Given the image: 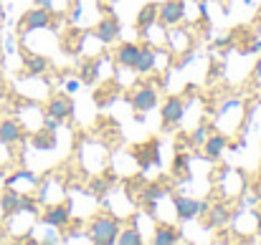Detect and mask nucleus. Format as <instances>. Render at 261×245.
<instances>
[{
	"label": "nucleus",
	"instance_id": "c756f323",
	"mask_svg": "<svg viewBox=\"0 0 261 245\" xmlns=\"http://www.w3.org/2000/svg\"><path fill=\"white\" fill-rule=\"evenodd\" d=\"M82 88V79H76V81H66V91L69 94H76Z\"/></svg>",
	"mask_w": 261,
	"mask_h": 245
},
{
	"label": "nucleus",
	"instance_id": "423d86ee",
	"mask_svg": "<svg viewBox=\"0 0 261 245\" xmlns=\"http://www.w3.org/2000/svg\"><path fill=\"white\" fill-rule=\"evenodd\" d=\"M185 8H188L185 0H165V3H160V8H158V20H160L163 25L173 28V25L185 20V15H188Z\"/></svg>",
	"mask_w": 261,
	"mask_h": 245
},
{
	"label": "nucleus",
	"instance_id": "4468645a",
	"mask_svg": "<svg viewBox=\"0 0 261 245\" xmlns=\"http://www.w3.org/2000/svg\"><path fill=\"white\" fill-rule=\"evenodd\" d=\"M180 240H182V230L170 225V223H160L152 230V243L155 245H173V243H180Z\"/></svg>",
	"mask_w": 261,
	"mask_h": 245
},
{
	"label": "nucleus",
	"instance_id": "b1692460",
	"mask_svg": "<svg viewBox=\"0 0 261 245\" xmlns=\"http://www.w3.org/2000/svg\"><path fill=\"white\" fill-rule=\"evenodd\" d=\"M99 69H101V64L96 61V58H91V61H87L84 66H82V83H96V79H99Z\"/></svg>",
	"mask_w": 261,
	"mask_h": 245
},
{
	"label": "nucleus",
	"instance_id": "f8f14e48",
	"mask_svg": "<svg viewBox=\"0 0 261 245\" xmlns=\"http://www.w3.org/2000/svg\"><path fill=\"white\" fill-rule=\"evenodd\" d=\"M226 149H228V137H226L223 132H213V134H208V139L203 142V152H205V160H211V162L221 160Z\"/></svg>",
	"mask_w": 261,
	"mask_h": 245
},
{
	"label": "nucleus",
	"instance_id": "a211bd4d",
	"mask_svg": "<svg viewBox=\"0 0 261 245\" xmlns=\"http://www.w3.org/2000/svg\"><path fill=\"white\" fill-rule=\"evenodd\" d=\"M158 3H145L142 5V10L137 13V18H135V28H140V30H150V28H155V23H158Z\"/></svg>",
	"mask_w": 261,
	"mask_h": 245
},
{
	"label": "nucleus",
	"instance_id": "ddd939ff",
	"mask_svg": "<svg viewBox=\"0 0 261 245\" xmlns=\"http://www.w3.org/2000/svg\"><path fill=\"white\" fill-rule=\"evenodd\" d=\"M155 66H158V53H155V48H152V46H140V56H137L132 71H135L137 76H147L150 71H155Z\"/></svg>",
	"mask_w": 261,
	"mask_h": 245
},
{
	"label": "nucleus",
	"instance_id": "473e14b6",
	"mask_svg": "<svg viewBox=\"0 0 261 245\" xmlns=\"http://www.w3.org/2000/svg\"><path fill=\"white\" fill-rule=\"evenodd\" d=\"M256 74H259V76H261V61H259V64H256Z\"/></svg>",
	"mask_w": 261,
	"mask_h": 245
},
{
	"label": "nucleus",
	"instance_id": "6ab92c4d",
	"mask_svg": "<svg viewBox=\"0 0 261 245\" xmlns=\"http://www.w3.org/2000/svg\"><path fill=\"white\" fill-rule=\"evenodd\" d=\"M137 56H140V46L137 43H122L117 48V53H114V64L122 66V69H132Z\"/></svg>",
	"mask_w": 261,
	"mask_h": 245
},
{
	"label": "nucleus",
	"instance_id": "1a4fd4ad",
	"mask_svg": "<svg viewBox=\"0 0 261 245\" xmlns=\"http://www.w3.org/2000/svg\"><path fill=\"white\" fill-rule=\"evenodd\" d=\"M135 160L140 162V169L142 172H147L150 167H160V144L155 142V139H150L147 144H140L137 149H135Z\"/></svg>",
	"mask_w": 261,
	"mask_h": 245
},
{
	"label": "nucleus",
	"instance_id": "20e7f679",
	"mask_svg": "<svg viewBox=\"0 0 261 245\" xmlns=\"http://www.w3.org/2000/svg\"><path fill=\"white\" fill-rule=\"evenodd\" d=\"M71 202H56V205H48L43 212H41V223L46 228H56V230H64L69 223H71Z\"/></svg>",
	"mask_w": 261,
	"mask_h": 245
},
{
	"label": "nucleus",
	"instance_id": "7ed1b4c3",
	"mask_svg": "<svg viewBox=\"0 0 261 245\" xmlns=\"http://www.w3.org/2000/svg\"><path fill=\"white\" fill-rule=\"evenodd\" d=\"M48 25H51V8L33 5V8L25 10L23 18L18 20V33H20V36H28V33H36V30H46Z\"/></svg>",
	"mask_w": 261,
	"mask_h": 245
},
{
	"label": "nucleus",
	"instance_id": "a878e982",
	"mask_svg": "<svg viewBox=\"0 0 261 245\" xmlns=\"http://www.w3.org/2000/svg\"><path fill=\"white\" fill-rule=\"evenodd\" d=\"M193 61H195V53H193L190 48H185V51H182V58L175 64V71H182V69H185V66H190Z\"/></svg>",
	"mask_w": 261,
	"mask_h": 245
},
{
	"label": "nucleus",
	"instance_id": "c9c22d12",
	"mask_svg": "<svg viewBox=\"0 0 261 245\" xmlns=\"http://www.w3.org/2000/svg\"><path fill=\"white\" fill-rule=\"evenodd\" d=\"M0 25H3V18H0Z\"/></svg>",
	"mask_w": 261,
	"mask_h": 245
},
{
	"label": "nucleus",
	"instance_id": "2f4dec72",
	"mask_svg": "<svg viewBox=\"0 0 261 245\" xmlns=\"http://www.w3.org/2000/svg\"><path fill=\"white\" fill-rule=\"evenodd\" d=\"M5 48H8V53H13V51H15V48H13V38H10V36H8V41H5Z\"/></svg>",
	"mask_w": 261,
	"mask_h": 245
},
{
	"label": "nucleus",
	"instance_id": "f3484780",
	"mask_svg": "<svg viewBox=\"0 0 261 245\" xmlns=\"http://www.w3.org/2000/svg\"><path fill=\"white\" fill-rule=\"evenodd\" d=\"M23 71L25 76H43L48 71V58L41 53H25L23 56Z\"/></svg>",
	"mask_w": 261,
	"mask_h": 245
},
{
	"label": "nucleus",
	"instance_id": "c85d7f7f",
	"mask_svg": "<svg viewBox=\"0 0 261 245\" xmlns=\"http://www.w3.org/2000/svg\"><path fill=\"white\" fill-rule=\"evenodd\" d=\"M59 240H61V238L56 235V228H48V235L41 238V243H59Z\"/></svg>",
	"mask_w": 261,
	"mask_h": 245
},
{
	"label": "nucleus",
	"instance_id": "f704fd0d",
	"mask_svg": "<svg viewBox=\"0 0 261 245\" xmlns=\"http://www.w3.org/2000/svg\"><path fill=\"white\" fill-rule=\"evenodd\" d=\"M0 240H3V228H0Z\"/></svg>",
	"mask_w": 261,
	"mask_h": 245
},
{
	"label": "nucleus",
	"instance_id": "f257e3e1",
	"mask_svg": "<svg viewBox=\"0 0 261 245\" xmlns=\"http://www.w3.org/2000/svg\"><path fill=\"white\" fill-rule=\"evenodd\" d=\"M119 230H122V223L117 218H112V215H96V218L89 220L87 238H89V243H94V245H117Z\"/></svg>",
	"mask_w": 261,
	"mask_h": 245
},
{
	"label": "nucleus",
	"instance_id": "aec40b11",
	"mask_svg": "<svg viewBox=\"0 0 261 245\" xmlns=\"http://www.w3.org/2000/svg\"><path fill=\"white\" fill-rule=\"evenodd\" d=\"M168 192H170V190H165L163 185H150V187H145V190L140 192V202L152 212V210L158 207V202L168 197Z\"/></svg>",
	"mask_w": 261,
	"mask_h": 245
},
{
	"label": "nucleus",
	"instance_id": "0eeeda50",
	"mask_svg": "<svg viewBox=\"0 0 261 245\" xmlns=\"http://www.w3.org/2000/svg\"><path fill=\"white\" fill-rule=\"evenodd\" d=\"M185 116V99L182 96H168L165 104H163V111H160V119H163V127L170 129L175 124H180Z\"/></svg>",
	"mask_w": 261,
	"mask_h": 245
},
{
	"label": "nucleus",
	"instance_id": "72a5a7b5",
	"mask_svg": "<svg viewBox=\"0 0 261 245\" xmlns=\"http://www.w3.org/2000/svg\"><path fill=\"white\" fill-rule=\"evenodd\" d=\"M244 3H246V5H251V3H254V0H244Z\"/></svg>",
	"mask_w": 261,
	"mask_h": 245
},
{
	"label": "nucleus",
	"instance_id": "2eb2a0df",
	"mask_svg": "<svg viewBox=\"0 0 261 245\" xmlns=\"http://www.w3.org/2000/svg\"><path fill=\"white\" fill-rule=\"evenodd\" d=\"M31 144H33V149H36V152H51V149H56L59 139H56V132H51V129L41 127L38 132H33V134H31Z\"/></svg>",
	"mask_w": 261,
	"mask_h": 245
},
{
	"label": "nucleus",
	"instance_id": "412c9836",
	"mask_svg": "<svg viewBox=\"0 0 261 245\" xmlns=\"http://www.w3.org/2000/svg\"><path fill=\"white\" fill-rule=\"evenodd\" d=\"M112 182H114V177L109 174V177H94L91 182H89V195L91 197H96L99 202H104V197L109 195V187H112Z\"/></svg>",
	"mask_w": 261,
	"mask_h": 245
},
{
	"label": "nucleus",
	"instance_id": "9b49d317",
	"mask_svg": "<svg viewBox=\"0 0 261 245\" xmlns=\"http://www.w3.org/2000/svg\"><path fill=\"white\" fill-rule=\"evenodd\" d=\"M46 114L56 116L59 121L69 119V116L74 114V101H71V96H66V94H56V96H51L48 104H46Z\"/></svg>",
	"mask_w": 261,
	"mask_h": 245
},
{
	"label": "nucleus",
	"instance_id": "bb28decb",
	"mask_svg": "<svg viewBox=\"0 0 261 245\" xmlns=\"http://www.w3.org/2000/svg\"><path fill=\"white\" fill-rule=\"evenodd\" d=\"M190 139H193V144H203L205 139H208V127H198V129H193V134H190Z\"/></svg>",
	"mask_w": 261,
	"mask_h": 245
},
{
	"label": "nucleus",
	"instance_id": "dca6fc26",
	"mask_svg": "<svg viewBox=\"0 0 261 245\" xmlns=\"http://www.w3.org/2000/svg\"><path fill=\"white\" fill-rule=\"evenodd\" d=\"M20 195H23V192L13 190L10 185L3 190V195H0V210H3V218H13V215H18V210H20Z\"/></svg>",
	"mask_w": 261,
	"mask_h": 245
},
{
	"label": "nucleus",
	"instance_id": "cd10ccee",
	"mask_svg": "<svg viewBox=\"0 0 261 245\" xmlns=\"http://www.w3.org/2000/svg\"><path fill=\"white\" fill-rule=\"evenodd\" d=\"M43 127L51 129V132H56V129L61 127V121H59L56 116H51V114H43Z\"/></svg>",
	"mask_w": 261,
	"mask_h": 245
},
{
	"label": "nucleus",
	"instance_id": "39448f33",
	"mask_svg": "<svg viewBox=\"0 0 261 245\" xmlns=\"http://www.w3.org/2000/svg\"><path fill=\"white\" fill-rule=\"evenodd\" d=\"M129 104L137 114H147L158 106V88L152 83H140L132 88V96H129Z\"/></svg>",
	"mask_w": 261,
	"mask_h": 245
},
{
	"label": "nucleus",
	"instance_id": "393cba45",
	"mask_svg": "<svg viewBox=\"0 0 261 245\" xmlns=\"http://www.w3.org/2000/svg\"><path fill=\"white\" fill-rule=\"evenodd\" d=\"M188 164H190V155H185V152H177L173 160V172L175 177L177 174H182L185 179H190V169H188Z\"/></svg>",
	"mask_w": 261,
	"mask_h": 245
},
{
	"label": "nucleus",
	"instance_id": "6e6552de",
	"mask_svg": "<svg viewBox=\"0 0 261 245\" xmlns=\"http://www.w3.org/2000/svg\"><path fill=\"white\" fill-rule=\"evenodd\" d=\"M119 33H122V23H119V18H114V15H104V18L96 23V28H94V38H96L99 43H104V46L114 43V41L119 38Z\"/></svg>",
	"mask_w": 261,
	"mask_h": 245
},
{
	"label": "nucleus",
	"instance_id": "5701e85b",
	"mask_svg": "<svg viewBox=\"0 0 261 245\" xmlns=\"http://www.w3.org/2000/svg\"><path fill=\"white\" fill-rule=\"evenodd\" d=\"M142 240H145V238H142V233H140V225H135V223H132V228H122V230H119V238H117L119 245H140Z\"/></svg>",
	"mask_w": 261,
	"mask_h": 245
},
{
	"label": "nucleus",
	"instance_id": "9d476101",
	"mask_svg": "<svg viewBox=\"0 0 261 245\" xmlns=\"http://www.w3.org/2000/svg\"><path fill=\"white\" fill-rule=\"evenodd\" d=\"M23 139H25V132H23L20 121H15V119H0V144L15 147Z\"/></svg>",
	"mask_w": 261,
	"mask_h": 245
},
{
	"label": "nucleus",
	"instance_id": "4be33fe9",
	"mask_svg": "<svg viewBox=\"0 0 261 245\" xmlns=\"http://www.w3.org/2000/svg\"><path fill=\"white\" fill-rule=\"evenodd\" d=\"M205 215L211 218V228H223V225L231 220V210H228L223 202H218V205L208 207V212H205Z\"/></svg>",
	"mask_w": 261,
	"mask_h": 245
},
{
	"label": "nucleus",
	"instance_id": "f03ea898",
	"mask_svg": "<svg viewBox=\"0 0 261 245\" xmlns=\"http://www.w3.org/2000/svg\"><path fill=\"white\" fill-rule=\"evenodd\" d=\"M173 205H175V218L180 223H190L195 218H203L208 212V202L205 200H195L188 195H173Z\"/></svg>",
	"mask_w": 261,
	"mask_h": 245
},
{
	"label": "nucleus",
	"instance_id": "7c9ffc66",
	"mask_svg": "<svg viewBox=\"0 0 261 245\" xmlns=\"http://www.w3.org/2000/svg\"><path fill=\"white\" fill-rule=\"evenodd\" d=\"M33 5H41V8H51V10H54V0H33Z\"/></svg>",
	"mask_w": 261,
	"mask_h": 245
}]
</instances>
